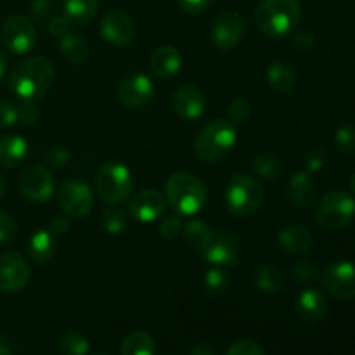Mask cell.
I'll return each instance as SVG.
<instances>
[{
    "label": "cell",
    "mask_w": 355,
    "mask_h": 355,
    "mask_svg": "<svg viewBox=\"0 0 355 355\" xmlns=\"http://www.w3.org/2000/svg\"><path fill=\"white\" fill-rule=\"evenodd\" d=\"M17 121V106L10 101L0 99V128H7Z\"/></svg>",
    "instance_id": "obj_43"
},
{
    "label": "cell",
    "mask_w": 355,
    "mask_h": 355,
    "mask_svg": "<svg viewBox=\"0 0 355 355\" xmlns=\"http://www.w3.org/2000/svg\"><path fill=\"white\" fill-rule=\"evenodd\" d=\"M314 44H315V37L312 31L300 30L293 35V45L295 49H298V51L302 52L311 51V49L314 47Z\"/></svg>",
    "instance_id": "obj_46"
},
{
    "label": "cell",
    "mask_w": 355,
    "mask_h": 355,
    "mask_svg": "<svg viewBox=\"0 0 355 355\" xmlns=\"http://www.w3.org/2000/svg\"><path fill=\"white\" fill-rule=\"evenodd\" d=\"M101 35L113 45L130 44L135 35L134 21L123 10H111L101 21Z\"/></svg>",
    "instance_id": "obj_15"
},
{
    "label": "cell",
    "mask_w": 355,
    "mask_h": 355,
    "mask_svg": "<svg viewBox=\"0 0 355 355\" xmlns=\"http://www.w3.org/2000/svg\"><path fill=\"white\" fill-rule=\"evenodd\" d=\"M3 45L12 54H28L37 44V30L26 16H10L0 30Z\"/></svg>",
    "instance_id": "obj_9"
},
{
    "label": "cell",
    "mask_w": 355,
    "mask_h": 355,
    "mask_svg": "<svg viewBox=\"0 0 355 355\" xmlns=\"http://www.w3.org/2000/svg\"><path fill=\"white\" fill-rule=\"evenodd\" d=\"M286 272L279 266H274V263H266L255 274L257 288L266 291V293H277V291L286 286Z\"/></svg>",
    "instance_id": "obj_26"
},
{
    "label": "cell",
    "mask_w": 355,
    "mask_h": 355,
    "mask_svg": "<svg viewBox=\"0 0 355 355\" xmlns=\"http://www.w3.org/2000/svg\"><path fill=\"white\" fill-rule=\"evenodd\" d=\"M172 107L184 120H198L205 113L207 97L198 87L184 85L173 94Z\"/></svg>",
    "instance_id": "obj_17"
},
{
    "label": "cell",
    "mask_w": 355,
    "mask_h": 355,
    "mask_svg": "<svg viewBox=\"0 0 355 355\" xmlns=\"http://www.w3.org/2000/svg\"><path fill=\"white\" fill-rule=\"evenodd\" d=\"M182 234L187 245H189L193 250H196V252H201V253L210 246V243L214 241L215 238L214 229H211L208 224H205L203 220H198V218H193V220H189L186 225H184Z\"/></svg>",
    "instance_id": "obj_25"
},
{
    "label": "cell",
    "mask_w": 355,
    "mask_h": 355,
    "mask_svg": "<svg viewBox=\"0 0 355 355\" xmlns=\"http://www.w3.org/2000/svg\"><path fill=\"white\" fill-rule=\"evenodd\" d=\"M335 144L340 153L347 156L355 155V127L354 125H343L336 130Z\"/></svg>",
    "instance_id": "obj_34"
},
{
    "label": "cell",
    "mask_w": 355,
    "mask_h": 355,
    "mask_svg": "<svg viewBox=\"0 0 355 355\" xmlns=\"http://www.w3.org/2000/svg\"><path fill=\"white\" fill-rule=\"evenodd\" d=\"M315 184L311 172H297L286 187V198L295 208H307L314 201Z\"/></svg>",
    "instance_id": "obj_22"
},
{
    "label": "cell",
    "mask_w": 355,
    "mask_h": 355,
    "mask_svg": "<svg viewBox=\"0 0 355 355\" xmlns=\"http://www.w3.org/2000/svg\"><path fill=\"white\" fill-rule=\"evenodd\" d=\"M355 217V200L345 191H329L319 201L314 214L315 224L326 231H340L347 227Z\"/></svg>",
    "instance_id": "obj_6"
},
{
    "label": "cell",
    "mask_w": 355,
    "mask_h": 355,
    "mask_svg": "<svg viewBox=\"0 0 355 355\" xmlns=\"http://www.w3.org/2000/svg\"><path fill=\"white\" fill-rule=\"evenodd\" d=\"M250 111H252V107H250V103L246 99L232 101L227 111L229 121H231V123H243V121L248 120Z\"/></svg>",
    "instance_id": "obj_37"
},
{
    "label": "cell",
    "mask_w": 355,
    "mask_h": 355,
    "mask_svg": "<svg viewBox=\"0 0 355 355\" xmlns=\"http://www.w3.org/2000/svg\"><path fill=\"white\" fill-rule=\"evenodd\" d=\"M236 144V127L229 120H215L201 128L194 142L198 159L208 165L222 162L231 155Z\"/></svg>",
    "instance_id": "obj_3"
},
{
    "label": "cell",
    "mask_w": 355,
    "mask_h": 355,
    "mask_svg": "<svg viewBox=\"0 0 355 355\" xmlns=\"http://www.w3.org/2000/svg\"><path fill=\"white\" fill-rule=\"evenodd\" d=\"M293 274L298 281H314L321 276V270L311 260H302V262H298L295 266Z\"/></svg>",
    "instance_id": "obj_39"
},
{
    "label": "cell",
    "mask_w": 355,
    "mask_h": 355,
    "mask_svg": "<svg viewBox=\"0 0 355 355\" xmlns=\"http://www.w3.org/2000/svg\"><path fill=\"white\" fill-rule=\"evenodd\" d=\"M295 309H297V314L304 321L318 322L326 315L328 300H326V295L321 290H318V288H305L298 295Z\"/></svg>",
    "instance_id": "obj_19"
},
{
    "label": "cell",
    "mask_w": 355,
    "mask_h": 355,
    "mask_svg": "<svg viewBox=\"0 0 355 355\" xmlns=\"http://www.w3.org/2000/svg\"><path fill=\"white\" fill-rule=\"evenodd\" d=\"M28 155V142L21 135L9 134L0 137V166L14 168Z\"/></svg>",
    "instance_id": "obj_23"
},
{
    "label": "cell",
    "mask_w": 355,
    "mask_h": 355,
    "mask_svg": "<svg viewBox=\"0 0 355 355\" xmlns=\"http://www.w3.org/2000/svg\"><path fill=\"white\" fill-rule=\"evenodd\" d=\"M322 288L340 300H354L355 298V263L335 262L324 269L319 276Z\"/></svg>",
    "instance_id": "obj_10"
},
{
    "label": "cell",
    "mask_w": 355,
    "mask_h": 355,
    "mask_svg": "<svg viewBox=\"0 0 355 355\" xmlns=\"http://www.w3.org/2000/svg\"><path fill=\"white\" fill-rule=\"evenodd\" d=\"M99 355H103V354H99Z\"/></svg>",
    "instance_id": "obj_55"
},
{
    "label": "cell",
    "mask_w": 355,
    "mask_h": 355,
    "mask_svg": "<svg viewBox=\"0 0 355 355\" xmlns=\"http://www.w3.org/2000/svg\"><path fill=\"white\" fill-rule=\"evenodd\" d=\"M277 243L284 252L291 255H302L312 248L314 238H312V232L304 225H286L277 234Z\"/></svg>",
    "instance_id": "obj_21"
},
{
    "label": "cell",
    "mask_w": 355,
    "mask_h": 355,
    "mask_svg": "<svg viewBox=\"0 0 355 355\" xmlns=\"http://www.w3.org/2000/svg\"><path fill=\"white\" fill-rule=\"evenodd\" d=\"M302 7L298 0H262L257 7V26L272 38L290 35L300 24Z\"/></svg>",
    "instance_id": "obj_2"
},
{
    "label": "cell",
    "mask_w": 355,
    "mask_h": 355,
    "mask_svg": "<svg viewBox=\"0 0 355 355\" xmlns=\"http://www.w3.org/2000/svg\"><path fill=\"white\" fill-rule=\"evenodd\" d=\"M58 349L62 355H87L89 340L78 331H66L59 336Z\"/></svg>",
    "instance_id": "obj_32"
},
{
    "label": "cell",
    "mask_w": 355,
    "mask_h": 355,
    "mask_svg": "<svg viewBox=\"0 0 355 355\" xmlns=\"http://www.w3.org/2000/svg\"><path fill=\"white\" fill-rule=\"evenodd\" d=\"M350 189H352V193L355 194V172H354L352 179H350Z\"/></svg>",
    "instance_id": "obj_53"
},
{
    "label": "cell",
    "mask_w": 355,
    "mask_h": 355,
    "mask_svg": "<svg viewBox=\"0 0 355 355\" xmlns=\"http://www.w3.org/2000/svg\"><path fill=\"white\" fill-rule=\"evenodd\" d=\"M19 191L26 200L33 203H45L54 194V179L44 165H30L21 172Z\"/></svg>",
    "instance_id": "obj_11"
},
{
    "label": "cell",
    "mask_w": 355,
    "mask_h": 355,
    "mask_svg": "<svg viewBox=\"0 0 355 355\" xmlns=\"http://www.w3.org/2000/svg\"><path fill=\"white\" fill-rule=\"evenodd\" d=\"M245 37V21L236 12H222L211 26V42L220 51H231Z\"/></svg>",
    "instance_id": "obj_14"
},
{
    "label": "cell",
    "mask_w": 355,
    "mask_h": 355,
    "mask_svg": "<svg viewBox=\"0 0 355 355\" xmlns=\"http://www.w3.org/2000/svg\"><path fill=\"white\" fill-rule=\"evenodd\" d=\"M166 200L179 215H194L207 205V187L193 173H173L166 180Z\"/></svg>",
    "instance_id": "obj_4"
},
{
    "label": "cell",
    "mask_w": 355,
    "mask_h": 355,
    "mask_svg": "<svg viewBox=\"0 0 355 355\" xmlns=\"http://www.w3.org/2000/svg\"><path fill=\"white\" fill-rule=\"evenodd\" d=\"M156 343L149 333L134 331L121 343V355H155Z\"/></svg>",
    "instance_id": "obj_30"
},
{
    "label": "cell",
    "mask_w": 355,
    "mask_h": 355,
    "mask_svg": "<svg viewBox=\"0 0 355 355\" xmlns=\"http://www.w3.org/2000/svg\"><path fill=\"white\" fill-rule=\"evenodd\" d=\"M267 80H269V85L274 90L281 94H290L295 89V83H297V69H295L293 62L279 59V61H274L269 66Z\"/></svg>",
    "instance_id": "obj_24"
},
{
    "label": "cell",
    "mask_w": 355,
    "mask_h": 355,
    "mask_svg": "<svg viewBox=\"0 0 355 355\" xmlns=\"http://www.w3.org/2000/svg\"><path fill=\"white\" fill-rule=\"evenodd\" d=\"M6 66H7V55L6 52H3V49L0 47V78H2L3 73H6Z\"/></svg>",
    "instance_id": "obj_51"
},
{
    "label": "cell",
    "mask_w": 355,
    "mask_h": 355,
    "mask_svg": "<svg viewBox=\"0 0 355 355\" xmlns=\"http://www.w3.org/2000/svg\"><path fill=\"white\" fill-rule=\"evenodd\" d=\"M44 162L51 168L61 170L69 163V153L64 148H51L44 156Z\"/></svg>",
    "instance_id": "obj_38"
},
{
    "label": "cell",
    "mask_w": 355,
    "mask_h": 355,
    "mask_svg": "<svg viewBox=\"0 0 355 355\" xmlns=\"http://www.w3.org/2000/svg\"><path fill=\"white\" fill-rule=\"evenodd\" d=\"M54 82V68L45 58L35 55L17 62L9 75V87L17 97L37 101L47 94Z\"/></svg>",
    "instance_id": "obj_1"
},
{
    "label": "cell",
    "mask_w": 355,
    "mask_h": 355,
    "mask_svg": "<svg viewBox=\"0 0 355 355\" xmlns=\"http://www.w3.org/2000/svg\"><path fill=\"white\" fill-rule=\"evenodd\" d=\"M68 231H69V222L66 217H55L54 220L51 222V232L54 236H61Z\"/></svg>",
    "instance_id": "obj_49"
},
{
    "label": "cell",
    "mask_w": 355,
    "mask_h": 355,
    "mask_svg": "<svg viewBox=\"0 0 355 355\" xmlns=\"http://www.w3.org/2000/svg\"><path fill=\"white\" fill-rule=\"evenodd\" d=\"M0 355H12V352H10L6 345H2V343H0Z\"/></svg>",
    "instance_id": "obj_52"
},
{
    "label": "cell",
    "mask_w": 355,
    "mask_h": 355,
    "mask_svg": "<svg viewBox=\"0 0 355 355\" xmlns=\"http://www.w3.org/2000/svg\"><path fill=\"white\" fill-rule=\"evenodd\" d=\"M225 355H266L263 349L253 340H238L227 349Z\"/></svg>",
    "instance_id": "obj_36"
},
{
    "label": "cell",
    "mask_w": 355,
    "mask_h": 355,
    "mask_svg": "<svg viewBox=\"0 0 355 355\" xmlns=\"http://www.w3.org/2000/svg\"><path fill=\"white\" fill-rule=\"evenodd\" d=\"M134 189L132 173L123 163L107 162L97 170L96 173V191L103 201L107 205H120L127 198H130Z\"/></svg>",
    "instance_id": "obj_5"
},
{
    "label": "cell",
    "mask_w": 355,
    "mask_h": 355,
    "mask_svg": "<svg viewBox=\"0 0 355 355\" xmlns=\"http://www.w3.org/2000/svg\"><path fill=\"white\" fill-rule=\"evenodd\" d=\"M155 97V83L142 73H128L118 83V99L130 110L148 106Z\"/></svg>",
    "instance_id": "obj_12"
},
{
    "label": "cell",
    "mask_w": 355,
    "mask_h": 355,
    "mask_svg": "<svg viewBox=\"0 0 355 355\" xmlns=\"http://www.w3.org/2000/svg\"><path fill=\"white\" fill-rule=\"evenodd\" d=\"M52 10H54V2L52 0H33V3H31V14L38 21L51 17Z\"/></svg>",
    "instance_id": "obj_45"
},
{
    "label": "cell",
    "mask_w": 355,
    "mask_h": 355,
    "mask_svg": "<svg viewBox=\"0 0 355 355\" xmlns=\"http://www.w3.org/2000/svg\"><path fill=\"white\" fill-rule=\"evenodd\" d=\"M99 0H64V16L73 24H87L94 19Z\"/></svg>",
    "instance_id": "obj_28"
},
{
    "label": "cell",
    "mask_w": 355,
    "mask_h": 355,
    "mask_svg": "<svg viewBox=\"0 0 355 355\" xmlns=\"http://www.w3.org/2000/svg\"><path fill=\"white\" fill-rule=\"evenodd\" d=\"M59 49H61L62 58L73 64H80L89 55V45L83 40V37L76 33H66L64 37L59 38Z\"/></svg>",
    "instance_id": "obj_29"
},
{
    "label": "cell",
    "mask_w": 355,
    "mask_h": 355,
    "mask_svg": "<svg viewBox=\"0 0 355 355\" xmlns=\"http://www.w3.org/2000/svg\"><path fill=\"white\" fill-rule=\"evenodd\" d=\"M3 189H6V186H3V180L0 179V198L3 196Z\"/></svg>",
    "instance_id": "obj_54"
},
{
    "label": "cell",
    "mask_w": 355,
    "mask_h": 355,
    "mask_svg": "<svg viewBox=\"0 0 355 355\" xmlns=\"http://www.w3.org/2000/svg\"><path fill=\"white\" fill-rule=\"evenodd\" d=\"M189 355H217V352H215L211 347L200 343V345H194L193 349L189 350Z\"/></svg>",
    "instance_id": "obj_50"
},
{
    "label": "cell",
    "mask_w": 355,
    "mask_h": 355,
    "mask_svg": "<svg viewBox=\"0 0 355 355\" xmlns=\"http://www.w3.org/2000/svg\"><path fill=\"white\" fill-rule=\"evenodd\" d=\"M101 225H103L104 232H107V234H121L128 225L127 211L116 207L107 208V210H104L103 215H101Z\"/></svg>",
    "instance_id": "obj_33"
},
{
    "label": "cell",
    "mask_w": 355,
    "mask_h": 355,
    "mask_svg": "<svg viewBox=\"0 0 355 355\" xmlns=\"http://www.w3.org/2000/svg\"><path fill=\"white\" fill-rule=\"evenodd\" d=\"M263 201V187L260 180L246 173H236L225 189V205L229 211L245 217L260 208Z\"/></svg>",
    "instance_id": "obj_7"
},
{
    "label": "cell",
    "mask_w": 355,
    "mask_h": 355,
    "mask_svg": "<svg viewBox=\"0 0 355 355\" xmlns=\"http://www.w3.org/2000/svg\"><path fill=\"white\" fill-rule=\"evenodd\" d=\"M326 158H328V155H326V151L322 148L312 149L307 155V158H305L307 172H318V170H321L324 166Z\"/></svg>",
    "instance_id": "obj_44"
},
{
    "label": "cell",
    "mask_w": 355,
    "mask_h": 355,
    "mask_svg": "<svg viewBox=\"0 0 355 355\" xmlns=\"http://www.w3.org/2000/svg\"><path fill=\"white\" fill-rule=\"evenodd\" d=\"M184 224L180 220L179 215H172V217H166L165 220L159 225V232H162L163 238L166 239H175L177 236L182 234Z\"/></svg>",
    "instance_id": "obj_41"
},
{
    "label": "cell",
    "mask_w": 355,
    "mask_h": 355,
    "mask_svg": "<svg viewBox=\"0 0 355 355\" xmlns=\"http://www.w3.org/2000/svg\"><path fill=\"white\" fill-rule=\"evenodd\" d=\"M69 26H71V21H69L66 16L54 17V19L51 21V24H49V33L61 38L64 37L66 33H69Z\"/></svg>",
    "instance_id": "obj_47"
},
{
    "label": "cell",
    "mask_w": 355,
    "mask_h": 355,
    "mask_svg": "<svg viewBox=\"0 0 355 355\" xmlns=\"http://www.w3.org/2000/svg\"><path fill=\"white\" fill-rule=\"evenodd\" d=\"M203 257L211 266L234 267L239 262L238 243H236V239L232 236L225 234V232L215 234L214 241L203 252Z\"/></svg>",
    "instance_id": "obj_18"
},
{
    "label": "cell",
    "mask_w": 355,
    "mask_h": 355,
    "mask_svg": "<svg viewBox=\"0 0 355 355\" xmlns=\"http://www.w3.org/2000/svg\"><path fill=\"white\" fill-rule=\"evenodd\" d=\"M30 279V266L16 252H6L0 255V291L17 293L26 286Z\"/></svg>",
    "instance_id": "obj_13"
},
{
    "label": "cell",
    "mask_w": 355,
    "mask_h": 355,
    "mask_svg": "<svg viewBox=\"0 0 355 355\" xmlns=\"http://www.w3.org/2000/svg\"><path fill=\"white\" fill-rule=\"evenodd\" d=\"M58 201L66 217L83 218L92 210L94 194L87 182L80 179H69L59 189Z\"/></svg>",
    "instance_id": "obj_8"
},
{
    "label": "cell",
    "mask_w": 355,
    "mask_h": 355,
    "mask_svg": "<svg viewBox=\"0 0 355 355\" xmlns=\"http://www.w3.org/2000/svg\"><path fill=\"white\" fill-rule=\"evenodd\" d=\"M149 64H151L153 73L159 78H172L182 68V55H180L179 49L172 47V45H163L153 51L151 58H149Z\"/></svg>",
    "instance_id": "obj_20"
},
{
    "label": "cell",
    "mask_w": 355,
    "mask_h": 355,
    "mask_svg": "<svg viewBox=\"0 0 355 355\" xmlns=\"http://www.w3.org/2000/svg\"><path fill=\"white\" fill-rule=\"evenodd\" d=\"M165 198L159 191L156 189H144L139 191L134 198L130 200L128 205V210L134 218H137L139 222H155L156 218H159L165 211Z\"/></svg>",
    "instance_id": "obj_16"
},
{
    "label": "cell",
    "mask_w": 355,
    "mask_h": 355,
    "mask_svg": "<svg viewBox=\"0 0 355 355\" xmlns=\"http://www.w3.org/2000/svg\"><path fill=\"white\" fill-rule=\"evenodd\" d=\"M177 3L186 14H201L208 7L210 0H177Z\"/></svg>",
    "instance_id": "obj_48"
},
{
    "label": "cell",
    "mask_w": 355,
    "mask_h": 355,
    "mask_svg": "<svg viewBox=\"0 0 355 355\" xmlns=\"http://www.w3.org/2000/svg\"><path fill=\"white\" fill-rule=\"evenodd\" d=\"M40 113H38V107L35 106V101L23 99V103L17 106V120L23 121L24 125H33L38 120Z\"/></svg>",
    "instance_id": "obj_42"
},
{
    "label": "cell",
    "mask_w": 355,
    "mask_h": 355,
    "mask_svg": "<svg viewBox=\"0 0 355 355\" xmlns=\"http://www.w3.org/2000/svg\"><path fill=\"white\" fill-rule=\"evenodd\" d=\"M28 252L30 257L38 263H45L54 257L55 253V238L51 231H40L35 232L30 239V245H28Z\"/></svg>",
    "instance_id": "obj_27"
},
{
    "label": "cell",
    "mask_w": 355,
    "mask_h": 355,
    "mask_svg": "<svg viewBox=\"0 0 355 355\" xmlns=\"http://www.w3.org/2000/svg\"><path fill=\"white\" fill-rule=\"evenodd\" d=\"M252 168L253 172H255L259 177H262V179L274 180V179H279L281 173H283L284 170V165H283V159H281L277 155H274V153H262V155L253 158Z\"/></svg>",
    "instance_id": "obj_31"
},
{
    "label": "cell",
    "mask_w": 355,
    "mask_h": 355,
    "mask_svg": "<svg viewBox=\"0 0 355 355\" xmlns=\"http://www.w3.org/2000/svg\"><path fill=\"white\" fill-rule=\"evenodd\" d=\"M205 286L210 293L220 295L227 290L229 286V276L220 269V267L215 266L214 269H210L205 276Z\"/></svg>",
    "instance_id": "obj_35"
},
{
    "label": "cell",
    "mask_w": 355,
    "mask_h": 355,
    "mask_svg": "<svg viewBox=\"0 0 355 355\" xmlns=\"http://www.w3.org/2000/svg\"><path fill=\"white\" fill-rule=\"evenodd\" d=\"M17 232V225L14 218L7 211H0V245H7L14 239Z\"/></svg>",
    "instance_id": "obj_40"
}]
</instances>
